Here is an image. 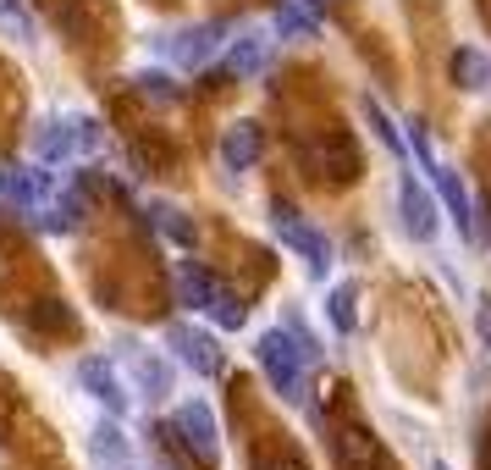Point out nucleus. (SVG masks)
<instances>
[{"label":"nucleus","instance_id":"a878e982","mask_svg":"<svg viewBox=\"0 0 491 470\" xmlns=\"http://www.w3.org/2000/svg\"><path fill=\"white\" fill-rule=\"evenodd\" d=\"M106 144V133H100V122H89V116H78L72 122V155H94Z\"/></svg>","mask_w":491,"mask_h":470},{"label":"nucleus","instance_id":"dca6fc26","mask_svg":"<svg viewBox=\"0 0 491 470\" xmlns=\"http://www.w3.org/2000/svg\"><path fill=\"white\" fill-rule=\"evenodd\" d=\"M89 454H94V459H100V465H122L127 454H133V443H127V437H122V426H116V415H111V421H100V426H94V432H89Z\"/></svg>","mask_w":491,"mask_h":470},{"label":"nucleus","instance_id":"f03ea898","mask_svg":"<svg viewBox=\"0 0 491 470\" xmlns=\"http://www.w3.org/2000/svg\"><path fill=\"white\" fill-rule=\"evenodd\" d=\"M271 233H276V238L292 249V255L309 266V277H315V282L332 271V244H326V233H320L315 222H304V216L292 210L287 200H276V205H271Z\"/></svg>","mask_w":491,"mask_h":470},{"label":"nucleus","instance_id":"7c9ffc66","mask_svg":"<svg viewBox=\"0 0 491 470\" xmlns=\"http://www.w3.org/2000/svg\"><path fill=\"white\" fill-rule=\"evenodd\" d=\"M431 470H447V465H431Z\"/></svg>","mask_w":491,"mask_h":470},{"label":"nucleus","instance_id":"c85d7f7f","mask_svg":"<svg viewBox=\"0 0 491 470\" xmlns=\"http://www.w3.org/2000/svg\"><path fill=\"white\" fill-rule=\"evenodd\" d=\"M259 470H309V465H304L299 454H271L266 465H259Z\"/></svg>","mask_w":491,"mask_h":470},{"label":"nucleus","instance_id":"f8f14e48","mask_svg":"<svg viewBox=\"0 0 491 470\" xmlns=\"http://www.w3.org/2000/svg\"><path fill=\"white\" fill-rule=\"evenodd\" d=\"M431 183H436V194H442L447 216L458 222V233L475 238V210H470V194H464V183H458V172H447V167L436 161V167H431Z\"/></svg>","mask_w":491,"mask_h":470},{"label":"nucleus","instance_id":"9d476101","mask_svg":"<svg viewBox=\"0 0 491 470\" xmlns=\"http://www.w3.org/2000/svg\"><path fill=\"white\" fill-rule=\"evenodd\" d=\"M259 150H266V139H259V122H233V128L221 133V161H226V172H254V167H259Z\"/></svg>","mask_w":491,"mask_h":470},{"label":"nucleus","instance_id":"ddd939ff","mask_svg":"<svg viewBox=\"0 0 491 470\" xmlns=\"http://www.w3.org/2000/svg\"><path fill=\"white\" fill-rule=\"evenodd\" d=\"M276 34L282 39L320 34V0H282V6H276Z\"/></svg>","mask_w":491,"mask_h":470},{"label":"nucleus","instance_id":"b1692460","mask_svg":"<svg viewBox=\"0 0 491 470\" xmlns=\"http://www.w3.org/2000/svg\"><path fill=\"white\" fill-rule=\"evenodd\" d=\"M0 34H6V39H17V45H28V39H34V17H28V6H22V0H0Z\"/></svg>","mask_w":491,"mask_h":470},{"label":"nucleus","instance_id":"0eeeda50","mask_svg":"<svg viewBox=\"0 0 491 470\" xmlns=\"http://www.w3.org/2000/svg\"><path fill=\"white\" fill-rule=\"evenodd\" d=\"M166 343H172V355H177L193 376H221V349H216L210 332L188 327V321H172V327H166Z\"/></svg>","mask_w":491,"mask_h":470},{"label":"nucleus","instance_id":"2f4dec72","mask_svg":"<svg viewBox=\"0 0 491 470\" xmlns=\"http://www.w3.org/2000/svg\"><path fill=\"white\" fill-rule=\"evenodd\" d=\"M111 470H122V465H111Z\"/></svg>","mask_w":491,"mask_h":470},{"label":"nucleus","instance_id":"f257e3e1","mask_svg":"<svg viewBox=\"0 0 491 470\" xmlns=\"http://www.w3.org/2000/svg\"><path fill=\"white\" fill-rule=\"evenodd\" d=\"M254 360H259V371H266V382H271V393H276V398L304 404V388H309V360H304L299 343H292V332H287V327H271L266 338H259V343H254Z\"/></svg>","mask_w":491,"mask_h":470},{"label":"nucleus","instance_id":"1a4fd4ad","mask_svg":"<svg viewBox=\"0 0 491 470\" xmlns=\"http://www.w3.org/2000/svg\"><path fill=\"white\" fill-rule=\"evenodd\" d=\"M78 382H83V388H89L94 398L106 404V415H122L127 404H133V393L122 388V376H116V371H111V360H100V355L78 365Z\"/></svg>","mask_w":491,"mask_h":470},{"label":"nucleus","instance_id":"a211bd4d","mask_svg":"<svg viewBox=\"0 0 491 470\" xmlns=\"http://www.w3.org/2000/svg\"><path fill=\"white\" fill-rule=\"evenodd\" d=\"M133 376H139V393H144L149 404H160V398L172 393V371L160 365L155 355H139V349H133Z\"/></svg>","mask_w":491,"mask_h":470},{"label":"nucleus","instance_id":"6e6552de","mask_svg":"<svg viewBox=\"0 0 491 470\" xmlns=\"http://www.w3.org/2000/svg\"><path fill=\"white\" fill-rule=\"evenodd\" d=\"M0 194L12 205H22V210H45L55 200V177H50V167L45 172L39 167H6L0 172Z\"/></svg>","mask_w":491,"mask_h":470},{"label":"nucleus","instance_id":"393cba45","mask_svg":"<svg viewBox=\"0 0 491 470\" xmlns=\"http://www.w3.org/2000/svg\"><path fill=\"white\" fill-rule=\"evenodd\" d=\"M133 89L144 94V100H155V106H172L177 94H182V89H177L166 73H139V78H133Z\"/></svg>","mask_w":491,"mask_h":470},{"label":"nucleus","instance_id":"f3484780","mask_svg":"<svg viewBox=\"0 0 491 470\" xmlns=\"http://www.w3.org/2000/svg\"><path fill=\"white\" fill-rule=\"evenodd\" d=\"M172 277H177V294H182L188 310H205V304H210V288H216V282L193 266V261H172Z\"/></svg>","mask_w":491,"mask_h":470},{"label":"nucleus","instance_id":"bb28decb","mask_svg":"<svg viewBox=\"0 0 491 470\" xmlns=\"http://www.w3.org/2000/svg\"><path fill=\"white\" fill-rule=\"evenodd\" d=\"M34 327H55V332H67V327H72V316H67V310H61L55 299H45V304L34 310Z\"/></svg>","mask_w":491,"mask_h":470},{"label":"nucleus","instance_id":"cd10ccee","mask_svg":"<svg viewBox=\"0 0 491 470\" xmlns=\"http://www.w3.org/2000/svg\"><path fill=\"white\" fill-rule=\"evenodd\" d=\"M475 332H480V343H486V355H491V299L475 310Z\"/></svg>","mask_w":491,"mask_h":470},{"label":"nucleus","instance_id":"4be33fe9","mask_svg":"<svg viewBox=\"0 0 491 470\" xmlns=\"http://www.w3.org/2000/svg\"><path fill=\"white\" fill-rule=\"evenodd\" d=\"M453 78H458V89H486L491 83V61L480 50H458L453 56Z\"/></svg>","mask_w":491,"mask_h":470},{"label":"nucleus","instance_id":"423d86ee","mask_svg":"<svg viewBox=\"0 0 491 470\" xmlns=\"http://www.w3.org/2000/svg\"><path fill=\"white\" fill-rule=\"evenodd\" d=\"M221 22H193V28H177L172 39H160V56L172 61V67H205V61L221 50Z\"/></svg>","mask_w":491,"mask_h":470},{"label":"nucleus","instance_id":"5701e85b","mask_svg":"<svg viewBox=\"0 0 491 470\" xmlns=\"http://www.w3.org/2000/svg\"><path fill=\"white\" fill-rule=\"evenodd\" d=\"M359 111H365V122L376 128V139H381V144H386V150H392V155H398V161H403V155H409V144H403V133H398V128H392V116H386V111H381V106L370 100V94H365V100H359Z\"/></svg>","mask_w":491,"mask_h":470},{"label":"nucleus","instance_id":"2eb2a0df","mask_svg":"<svg viewBox=\"0 0 491 470\" xmlns=\"http://www.w3.org/2000/svg\"><path fill=\"white\" fill-rule=\"evenodd\" d=\"M266 61H271V39L249 34V39H238L233 50H226V73H233V78H259V73H266Z\"/></svg>","mask_w":491,"mask_h":470},{"label":"nucleus","instance_id":"aec40b11","mask_svg":"<svg viewBox=\"0 0 491 470\" xmlns=\"http://www.w3.org/2000/svg\"><path fill=\"white\" fill-rule=\"evenodd\" d=\"M149 216H155V227L166 233L172 244H182V249H193V244H199V227H193V222H188V216H182L177 205H155Z\"/></svg>","mask_w":491,"mask_h":470},{"label":"nucleus","instance_id":"20e7f679","mask_svg":"<svg viewBox=\"0 0 491 470\" xmlns=\"http://www.w3.org/2000/svg\"><path fill=\"white\" fill-rule=\"evenodd\" d=\"M398 210H403V233L414 244H431L442 233V216H436V200H431V188L414 183V172L398 177Z\"/></svg>","mask_w":491,"mask_h":470},{"label":"nucleus","instance_id":"4468645a","mask_svg":"<svg viewBox=\"0 0 491 470\" xmlns=\"http://www.w3.org/2000/svg\"><path fill=\"white\" fill-rule=\"evenodd\" d=\"M28 150H34V161L61 167V161L72 155V122H39L34 139H28Z\"/></svg>","mask_w":491,"mask_h":470},{"label":"nucleus","instance_id":"39448f33","mask_svg":"<svg viewBox=\"0 0 491 470\" xmlns=\"http://www.w3.org/2000/svg\"><path fill=\"white\" fill-rule=\"evenodd\" d=\"M309 167H315L326 183H353V177H359V144H353V133H343V128L320 133V139L309 144Z\"/></svg>","mask_w":491,"mask_h":470},{"label":"nucleus","instance_id":"9b49d317","mask_svg":"<svg viewBox=\"0 0 491 470\" xmlns=\"http://www.w3.org/2000/svg\"><path fill=\"white\" fill-rule=\"evenodd\" d=\"M337 465H343V470H386V454H381V443H376L370 432L348 426V432L337 437Z\"/></svg>","mask_w":491,"mask_h":470},{"label":"nucleus","instance_id":"c756f323","mask_svg":"<svg viewBox=\"0 0 491 470\" xmlns=\"http://www.w3.org/2000/svg\"><path fill=\"white\" fill-rule=\"evenodd\" d=\"M480 465H486V470H491V449H486V443H480Z\"/></svg>","mask_w":491,"mask_h":470},{"label":"nucleus","instance_id":"6ab92c4d","mask_svg":"<svg viewBox=\"0 0 491 470\" xmlns=\"http://www.w3.org/2000/svg\"><path fill=\"white\" fill-rule=\"evenodd\" d=\"M205 316H210L221 332H238V327L249 321V310H243V299H238L233 288H210V304H205Z\"/></svg>","mask_w":491,"mask_h":470},{"label":"nucleus","instance_id":"7ed1b4c3","mask_svg":"<svg viewBox=\"0 0 491 470\" xmlns=\"http://www.w3.org/2000/svg\"><path fill=\"white\" fill-rule=\"evenodd\" d=\"M172 437L188 449V459L199 465V470H216L221 465V432H216V415L205 410V404H177Z\"/></svg>","mask_w":491,"mask_h":470},{"label":"nucleus","instance_id":"412c9836","mask_svg":"<svg viewBox=\"0 0 491 470\" xmlns=\"http://www.w3.org/2000/svg\"><path fill=\"white\" fill-rule=\"evenodd\" d=\"M326 310H332V327L348 338L359 327V288L353 282H343V288H332V299H326Z\"/></svg>","mask_w":491,"mask_h":470}]
</instances>
